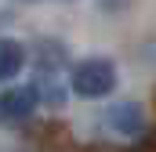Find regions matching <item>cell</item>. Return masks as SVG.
<instances>
[{"mask_svg":"<svg viewBox=\"0 0 156 152\" xmlns=\"http://www.w3.org/2000/svg\"><path fill=\"white\" fill-rule=\"evenodd\" d=\"M22 65H26V47L11 36H0V80L18 76Z\"/></svg>","mask_w":156,"mask_h":152,"instance_id":"obj_4","label":"cell"},{"mask_svg":"<svg viewBox=\"0 0 156 152\" xmlns=\"http://www.w3.org/2000/svg\"><path fill=\"white\" fill-rule=\"evenodd\" d=\"M69 87L80 98H105L116 87V65L109 58H83L69 73Z\"/></svg>","mask_w":156,"mask_h":152,"instance_id":"obj_1","label":"cell"},{"mask_svg":"<svg viewBox=\"0 0 156 152\" xmlns=\"http://www.w3.org/2000/svg\"><path fill=\"white\" fill-rule=\"evenodd\" d=\"M109 127L123 134V138H134V134H142L145 130V112H142V105L138 102H116L113 109H109Z\"/></svg>","mask_w":156,"mask_h":152,"instance_id":"obj_3","label":"cell"},{"mask_svg":"<svg viewBox=\"0 0 156 152\" xmlns=\"http://www.w3.org/2000/svg\"><path fill=\"white\" fill-rule=\"evenodd\" d=\"M37 102H40L37 87H11V91L0 94V119L4 123H22L37 112Z\"/></svg>","mask_w":156,"mask_h":152,"instance_id":"obj_2","label":"cell"}]
</instances>
